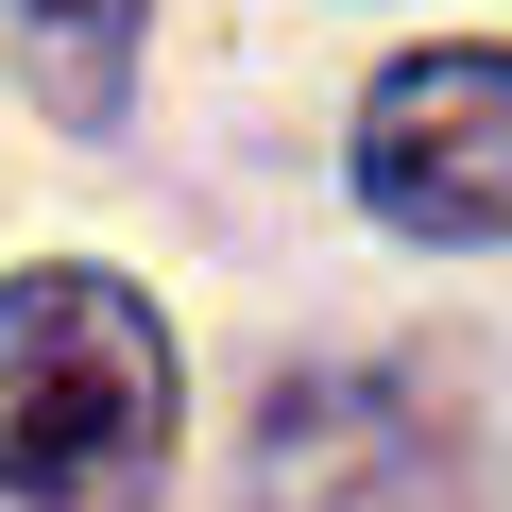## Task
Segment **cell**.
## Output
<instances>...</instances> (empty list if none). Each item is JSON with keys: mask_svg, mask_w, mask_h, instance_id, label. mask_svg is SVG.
<instances>
[{"mask_svg": "<svg viewBox=\"0 0 512 512\" xmlns=\"http://www.w3.org/2000/svg\"><path fill=\"white\" fill-rule=\"evenodd\" d=\"M171 478V325L120 274H0V495L137 512Z\"/></svg>", "mask_w": 512, "mask_h": 512, "instance_id": "6da1fadb", "label": "cell"}, {"mask_svg": "<svg viewBox=\"0 0 512 512\" xmlns=\"http://www.w3.org/2000/svg\"><path fill=\"white\" fill-rule=\"evenodd\" d=\"M359 205L410 239H512V52H393L359 103Z\"/></svg>", "mask_w": 512, "mask_h": 512, "instance_id": "7a4b0ae2", "label": "cell"}, {"mask_svg": "<svg viewBox=\"0 0 512 512\" xmlns=\"http://www.w3.org/2000/svg\"><path fill=\"white\" fill-rule=\"evenodd\" d=\"M18 18V52H35V86H52V120H120V86H137V18L154 0H0Z\"/></svg>", "mask_w": 512, "mask_h": 512, "instance_id": "3957f363", "label": "cell"}]
</instances>
